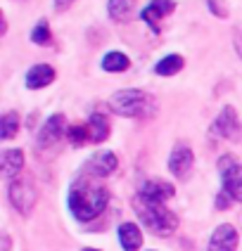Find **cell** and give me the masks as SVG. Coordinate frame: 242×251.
<instances>
[{
    "label": "cell",
    "mask_w": 242,
    "mask_h": 251,
    "mask_svg": "<svg viewBox=\"0 0 242 251\" xmlns=\"http://www.w3.org/2000/svg\"><path fill=\"white\" fill-rule=\"evenodd\" d=\"M214 133L226 140L240 138V121H238V114H235L233 107H223V109H221V114H218L216 121H214Z\"/></svg>",
    "instance_id": "obj_11"
},
{
    "label": "cell",
    "mask_w": 242,
    "mask_h": 251,
    "mask_svg": "<svg viewBox=\"0 0 242 251\" xmlns=\"http://www.w3.org/2000/svg\"><path fill=\"white\" fill-rule=\"evenodd\" d=\"M109 201V192L107 187L98 182V178L93 176H79L69 190V211L71 216L81 223H88L93 218H98L100 213L105 211Z\"/></svg>",
    "instance_id": "obj_1"
},
{
    "label": "cell",
    "mask_w": 242,
    "mask_h": 251,
    "mask_svg": "<svg viewBox=\"0 0 242 251\" xmlns=\"http://www.w3.org/2000/svg\"><path fill=\"white\" fill-rule=\"evenodd\" d=\"M83 251H100V249H90V247H88V249H83Z\"/></svg>",
    "instance_id": "obj_26"
},
{
    "label": "cell",
    "mask_w": 242,
    "mask_h": 251,
    "mask_svg": "<svg viewBox=\"0 0 242 251\" xmlns=\"http://www.w3.org/2000/svg\"><path fill=\"white\" fill-rule=\"evenodd\" d=\"M238 242H240V235L233 225H218L209 237V244H207V251H238Z\"/></svg>",
    "instance_id": "obj_7"
},
{
    "label": "cell",
    "mask_w": 242,
    "mask_h": 251,
    "mask_svg": "<svg viewBox=\"0 0 242 251\" xmlns=\"http://www.w3.org/2000/svg\"><path fill=\"white\" fill-rule=\"evenodd\" d=\"M67 138L74 147H83L85 142H90V133H88V126L85 124H76V126H69L67 130Z\"/></svg>",
    "instance_id": "obj_21"
},
{
    "label": "cell",
    "mask_w": 242,
    "mask_h": 251,
    "mask_svg": "<svg viewBox=\"0 0 242 251\" xmlns=\"http://www.w3.org/2000/svg\"><path fill=\"white\" fill-rule=\"evenodd\" d=\"M185 59L181 55H166L164 59H159L155 64V74L157 76H173V74H178V71L183 69Z\"/></svg>",
    "instance_id": "obj_19"
},
{
    "label": "cell",
    "mask_w": 242,
    "mask_h": 251,
    "mask_svg": "<svg viewBox=\"0 0 242 251\" xmlns=\"http://www.w3.org/2000/svg\"><path fill=\"white\" fill-rule=\"evenodd\" d=\"M31 43H36V45L50 43V26H48V22H38L36 26L31 28Z\"/></svg>",
    "instance_id": "obj_22"
},
{
    "label": "cell",
    "mask_w": 242,
    "mask_h": 251,
    "mask_svg": "<svg viewBox=\"0 0 242 251\" xmlns=\"http://www.w3.org/2000/svg\"><path fill=\"white\" fill-rule=\"evenodd\" d=\"M109 109L126 119H150L157 114V100L155 95H150L145 90L128 88V90L114 93L109 98Z\"/></svg>",
    "instance_id": "obj_3"
},
{
    "label": "cell",
    "mask_w": 242,
    "mask_h": 251,
    "mask_svg": "<svg viewBox=\"0 0 242 251\" xmlns=\"http://www.w3.org/2000/svg\"><path fill=\"white\" fill-rule=\"evenodd\" d=\"M133 2L135 0H107V14L112 22H128L133 17Z\"/></svg>",
    "instance_id": "obj_17"
},
{
    "label": "cell",
    "mask_w": 242,
    "mask_h": 251,
    "mask_svg": "<svg viewBox=\"0 0 242 251\" xmlns=\"http://www.w3.org/2000/svg\"><path fill=\"white\" fill-rule=\"evenodd\" d=\"M119 166V159L114 152H95L83 166V176H93V178H107L112 176Z\"/></svg>",
    "instance_id": "obj_6"
},
{
    "label": "cell",
    "mask_w": 242,
    "mask_h": 251,
    "mask_svg": "<svg viewBox=\"0 0 242 251\" xmlns=\"http://www.w3.org/2000/svg\"><path fill=\"white\" fill-rule=\"evenodd\" d=\"M221 180H223V192L233 197L235 201H242V166L233 159L223 156L221 159Z\"/></svg>",
    "instance_id": "obj_5"
},
{
    "label": "cell",
    "mask_w": 242,
    "mask_h": 251,
    "mask_svg": "<svg viewBox=\"0 0 242 251\" xmlns=\"http://www.w3.org/2000/svg\"><path fill=\"white\" fill-rule=\"evenodd\" d=\"M2 251H10V237L2 235Z\"/></svg>",
    "instance_id": "obj_25"
},
{
    "label": "cell",
    "mask_w": 242,
    "mask_h": 251,
    "mask_svg": "<svg viewBox=\"0 0 242 251\" xmlns=\"http://www.w3.org/2000/svg\"><path fill=\"white\" fill-rule=\"evenodd\" d=\"M88 133H90V142H105L109 138V121L102 116V114H93L88 121Z\"/></svg>",
    "instance_id": "obj_16"
},
{
    "label": "cell",
    "mask_w": 242,
    "mask_h": 251,
    "mask_svg": "<svg viewBox=\"0 0 242 251\" xmlns=\"http://www.w3.org/2000/svg\"><path fill=\"white\" fill-rule=\"evenodd\" d=\"M22 168H24V152L22 150H5L2 152V176L5 178L14 180Z\"/></svg>",
    "instance_id": "obj_15"
},
{
    "label": "cell",
    "mask_w": 242,
    "mask_h": 251,
    "mask_svg": "<svg viewBox=\"0 0 242 251\" xmlns=\"http://www.w3.org/2000/svg\"><path fill=\"white\" fill-rule=\"evenodd\" d=\"M128 67H131V59L124 52H119V50H112V52H107L102 57V69L109 71V74H121Z\"/></svg>",
    "instance_id": "obj_18"
},
{
    "label": "cell",
    "mask_w": 242,
    "mask_h": 251,
    "mask_svg": "<svg viewBox=\"0 0 242 251\" xmlns=\"http://www.w3.org/2000/svg\"><path fill=\"white\" fill-rule=\"evenodd\" d=\"M55 81V69L50 64H33L31 69L27 71V88L28 90H38V88H45Z\"/></svg>",
    "instance_id": "obj_13"
},
{
    "label": "cell",
    "mask_w": 242,
    "mask_h": 251,
    "mask_svg": "<svg viewBox=\"0 0 242 251\" xmlns=\"http://www.w3.org/2000/svg\"><path fill=\"white\" fill-rule=\"evenodd\" d=\"M17 130H19V114L7 112L0 121V135H2V140H12L17 135Z\"/></svg>",
    "instance_id": "obj_20"
},
{
    "label": "cell",
    "mask_w": 242,
    "mask_h": 251,
    "mask_svg": "<svg viewBox=\"0 0 242 251\" xmlns=\"http://www.w3.org/2000/svg\"><path fill=\"white\" fill-rule=\"evenodd\" d=\"M69 128H67V121H64V116L62 114H53L45 126L41 128V133H38V140H36V145L45 150V147H50V145H55L57 140L62 138L64 133H67Z\"/></svg>",
    "instance_id": "obj_9"
},
{
    "label": "cell",
    "mask_w": 242,
    "mask_h": 251,
    "mask_svg": "<svg viewBox=\"0 0 242 251\" xmlns=\"http://www.w3.org/2000/svg\"><path fill=\"white\" fill-rule=\"evenodd\" d=\"M36 187H33V182L28 180V178H14L10 182V201H12V206L19 213H31V209L36 206Z\"/></svg>",
    "instance_id": "obj_4"
},
{
    "label": "cell",
    "mask_w": 242,
    "mask_h": 251,
    "mask_svg": "<svg viewBox=\"0 0 242 251\" xmlns=\"http://www.w3.org/2000/svg\"><path fill=\"white\" fill-rule=\"evenodd\" d=\"M133 209L138 213L140 223L145 225L150 232L159 235V237H169V235L176 232V227H178L176 213L169 211L164 204H159V201H150V199H145V197L135 195V199H133Z\"/></svg>",
    "instance_id": "obj_2"
},
{
    "label": "cell",
    "mask_w": 242,
    "mask_h": 251,
    "mask_svg": "<svg viewBox=\"0 0 242 251\" xmlns=\"http://www.w3.org/2000/svg\"><path fill=\"white\" fill-rule=\"evenodd\" d=\"M119 244L124 251H138L142 247V232L135 223L119 225Z\"/></svg>",
    "instance_id": "obj_14"
},
{
    "label": "cell",
    "mask_w": 242,
    "mask_h": 251,
    "mask_svg": "<svg viewBox=\"0 0 242 251\" xmlns=\"http://www.w3.org/2000/svg\"><path fill=\"white\" fill-rule=\"evenodd\" d=\"M192 164H195V154L192 150L178 142L173 150H171V156H169V171L176 176V178H188V173L192 171Z\"/></svg>",
    "instance_id": "obj_8"
},
{
    "label": "cell",
    "mask_w": 242,
    "mask_h": 251,
    "mask_svg": "<svg viewBox=\"0 0 242 251\" xmlns=\"http://www.w3.org/2000/svg\"><path fill=\"white\" fill-rule=\"evenodd\" d=\"M71 2H74V0H55V10L57 12H64V10L71 7Z\"/></svg>",
    "instance_id": "obj_24"
},
{
    "label": "cell",
    "mask_w": 242,
    "mask_h": 251,
    "mask_svg": "<svg viewBox=\"0 0 242 251\" xmlns=\"http://www.w3.org/2000/svg\"><path fill=\"white\" fill-rule=\"evenodd\" d=\"M233 43H235V50H238V55H240V59H242V24H238V26H235Z\"/></svg>",
    "instance_id": "obj_23"
},
{
    "label": "cell",
    "mask_w": 242,
    "mask_h": 251,
    "mask_svg": "<svg viewBox=\"0 0 242 251\" xmlns=\"http://www.w3.org/2000/svg\"><path fill=\"white\" fill-rule=\"evenodd\" d=\"M173 10H176V2H173V0H152V2L145 5V10L140 12V17L155 33H159V19L169 17Z\"/></svg>",
    "instance_id": "obj_10"
},
{
    "label": "cell",
    "mask_w": 242,
    "mask_h": 251,
    "mask_svg": "<svg viewBox=\"0 0 242 251\" xmlns=\"http://www.w3.org/2000/svg\"><path fill=\"white\" fill-rule=\"evenodd\" d=\"M138 195L145 197V199H150V201H159V204H164L166 199H171V197L176 195V187H173L171 182H166V180L155 178V180H145L142 182Z\"/></svg>",
    "instance_id": "obj_12"
}]
</instances>
